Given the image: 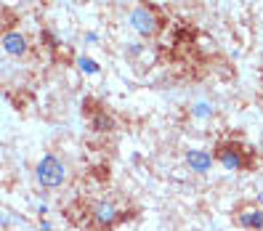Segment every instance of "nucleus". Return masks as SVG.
<instances>
[{
    "mask_svg": "<svg viewBox=\"0 0 263 231\" xmlns=\"http://www.w3.org/2000/svg\"><path fill=\"white\" fill-rule=\"evenodd\" d=\"M67 178V167L56 154H45L37 162V181L43 189H59Z\"/></svg>",
    "mask_w": 263,
    "mask_h": 231,
    "instance_id": "f257e3e1",
    "label": "nucleus"
},
{
    "mask_svg": "<svg viewBox=\"0 0 263 231\" xmlns=\"http://www.w3.org/2000/svg\"><path fill=\"white\" fill-rule=\"evenodd\" d=\"M130 27L141 37H152L154 32H157V16H154L146 6H136L130 11Z\"/></svg>",
    "mask_w": 263,
    "mask_h": 231,
    "instance_id": "f03ea898",
    "label": "nucleus"
},
{
    "mask_svg": "<svg viewBox=\"0 0 263 231\" xmlns=\"http://www.w3.org/2000/svg\"><path fill=\"white\" fill-rule=\"evenodd\" d=\"M183 160H186V165L192 167L194 173H208L213 167V157L208 151H202V149H189L186 154H183Z\"/></svg>",
    "mask_w": 263,
    "mask_h": 231,
    "instance_id": "7ed1b4c3",
    "label": "nucleus"
},
{
    "mask_svg": "<svg viewBox=\"0 0 263 231\" xmlns=\"http://www.w3.org/2000/svg\"><path fill=\"white\" fill-rule=\"evenodd\" d=\"M3 48L11 56H24L27 53V40H24L22 32H6L3 35Z\"/></svg>",
    "mask_w": 263,
    "mask_h": 231,
    "instance_id": "20e7f679",
    "label": "nucleus"
},
{
    "mask_svg": "<svg viewBox=\"0 0 263 231\" xmlns=\"http://www.w3.org/2000/svg\"><path fill=\"white\" fill-rule=\"evenodd\" d=\"M218 160H221L223 167H229V170H239V167H242V154L234 146H223L218 151Z\"/></svg>",
    "mask_w": 263,
    "mask_h": 231,
    "instance_id": "39448f33",
    "label": "nucleus"
},
{
    "mask_svg": "<svg viewBox=\"0 0 263 231\" xmlns=\"http://www.w3.org/2000/svg\"><path fill=\"white\" fill-rule=\"evenodd\" d=\"M93 215H96L99 223H112V221L117 218V207H115L112 202H99V205L93 207Z\"/></svg>",
    "mask_w": 263,
    "mask_h": 231,
    "instance_id": "423d86ee",
    "label": "nucleus"
},
{
    "mask_svg": "<svg viewBox=\"0 0 263 231\" xmlns=\"http://www.w3.org/2000/svg\"><path fill=\"white\" fill-rule=\"evenodd\" d=\"M239 223L247 226V228H255V231H258V228L263 226V213H260V210H247V213L239 215Z\"/></svg>",
    "mask_w": 263,
    "mask_h": 231,
    "instance_id": "0eeeda50",
    "label": "nucleus"
},
{
    "mask_svg": "<svg viewBox=\"0 0 263 231\" xmlns=\"http://www.w3.org/2000/svg\"><path fill=\"white\" fill-rule=\"evenodd\" d=\"M194 114H197V117H210V114H213V106H210L208 101H199V104L194 106Z\"/></svg>",
    "mask_w": 263,
    "mask_h": 231,
    "instance_id": "6e6552de",
    "label": "nucleus"
},
{
    "mask_svg": "<svg viewBox=\"0 0 263 231\" xmlns=\"http://www.w3.org/2000/svg\"><path fill=\"white\" fill-rule=\"evenodd\" d=\"M96 128L109 130V128H112V120H109V117H96Z\"/></svg>",
    "mask_w": 263,
    "mask_h": 231,
    "instance_id": "1a4fd4ad",
    "label": "nucleus"
},
{
    "mask_svg": "<svg viewBox=\"0 0 263 231\" xmlns=\"http://www.w3.org/2000/svg\"><path fill=\"white\" fill-rule=\"evenodd\" d=\"M80 64H83V69H85V72H96V67L90 64V59H88V56H83V59H80Z\"/></svg>",
    "mask_w": 263,
    "mask_h": 231,
    "instance_id": "9d476101",
    "label": "nucleus"
}]
</instances>
